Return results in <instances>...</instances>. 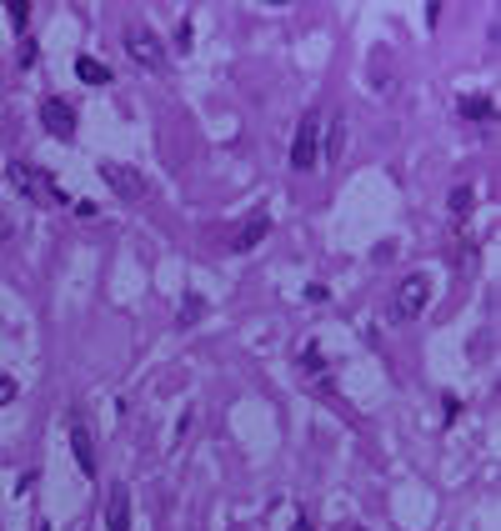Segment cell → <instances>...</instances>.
I'll list each match as a JSON object with an SVG mask.
<instances>
[{"label":"cell","mask_w":501,"mask_h":531,"mask_svg":"<svg viewBox=\"0 0 501 531\" xmlns=\"http://www.w3.org/2000/svg\"><path fill=\"white\" fill-rule=\"evenodd\" d=\"M426 301H431V276H426V271L401 276V286H396V296H391V321H396V326L416 321V316L426 311Z\"/></svg>","instance_id":"6da1fadb"},{"label":"cell","mask_w":501,"mask_h":531,"mask_svg":"<svg viewBox=\"0 0 501 531\" xmlns=\"http://www.w3.org/2000/svg\"><path fill=\"white\" fill-rule=\"evenodd\" d=\"M316 166H321V116L306 111L291 136V171H316Z\"/></svg>","instance_id":"7a4b0ae2"},{"label":"cell","mask_w":501,"mask_h":531,"mask_svg":"<svg viewBox=\"0 0 501 531\" xmlns=\"http://www.w3.org/2000/svg\"><path fill=\"white\" fill-rule=\"evenodd\" d=\"M6 176H11V191H16V196H31V201H36V196H46V201L66 206V191H61V186H56V181H51V176H46L41 166L11 161V166H6Z\"/></svg>","instance_id":"3957f363"},{"label":"cell","mask_w":501,"mask_h":531,"mask_svg":"<svg viewBox=\"0 0 501 531\" xmlns=\"http://www.w3.org/2000/svg\"><path fill=\"white\" fill-rule=\"evenodd\" d=\"M66 436H71L76 466H81L86 476H96V471H101V461H96V431H91L86 411H71V416H66Z\"/></svg>","instance_id":"277c9868"},{"label":"cell","mask_w":501,"mask_h":531,"mask_svg":"<svg viewBox=\"0 0 501 531\" xmlns=\"http://www.w3.org/2000/svg\"><path fill=\"white\" fill-rule=\"evenodd\" d=\"M126 51H131V61H136L141 71H161V66H166V51H161V41H156L146 26H131V31H126Z\"/></svg>","instance_id":"5b68a950"},{"label":"cell","mask_w":501,"mask_h":531,"mask_svg":"<svg viewBox=\"0 0 501 531\" xmlns=\"http://www.w3.org/2000/svg\"><path fill=\"white\" fill-rule=\"evenodd\" d=\"M101 181H106L121 201H141V196H146V176H141V171H131V166L106 161V166H101Z\"/></svg>","instance_id":"8992f818"},{"label":"cell","mask_w":501,"mask_h":531,"mask_svg":"<svg viewBox=\"0 0 501 531\" xmlns=\"http://www.w3.org/2000/svg\"><path fill=\"white\" fill-rule=\"evenodd\" d=\"M41 126H46L56 141H71V136H76V111L51 96V101H41Z\"/></svg>","instance_id":"52a82bcc"},{"label":"cell","mask_w":501,"mask_h":531,"mask_svg":"<svg viewBox=\"0 0 501 531\" xmlns=\"http://www.w3.org/2000/svg\"><path fill=\"white\" fill-rule=\"evenodd\" d=\"M266 236H271V211H251V216L241 221V231L231 236V251H241V256H246V251H256Z\"/></svg>","instance_id":"ba28073f"},{"label":"cell","mask_w":501,"mask_h":531,"mask_svg":"<svg viewBox=\"0 0 501 531\" xmlns=\"http://www.w3.org/2000/svg\"><path fill=\"white\" fill-rule=\"evenodd\" d=\"M106 531H131V491L121 481L106 496Z\"/></svg>","instance_id":"9c48e42d"},{"label":"cell","mask_w":501,"mask_h":531,"mask_svg":"<svg viewBox=\"0 0 501 531\" xmlns=\"http://www.w3.org/2000/svg\"><path fill=\"white\" fill-rule=\"evenodd\" d=\"M301 366H306V381H316V391H326V386H331V376H326V356H321V346H316V341L301 351Z\"/></svg>","instance_id":"30bf717a"},{"label":"cell","mask_w":501,"mask_h":531,"mask_svg":"<svg viewBox=\"0 0 501 531\" xmlns=\"http://www.w3.org/2000/svg\"><path fill=\"white\" fill-rule=\"evenodd\" d=\"M76 76H81L86 86H111V71H106L101 61H91V56H81V61H76Z\"/></svg>","instance_id":"8fae6325"},{"label":"cell","mask_w":501,"mask_h":531,"mask_svg":"<svg viewBox=\"0 0 501 531\" xmlns=\"http://www.w3.org/2000/svg\"><path fill=\"white\" fill-rule=\"evenodd\" d=\"M341 141H346V121L331 116V131H326V161H341Z\"/></svg>","instance_id":"7c38bea8"},{"label":"cell","mask_w":501,"mask_h":531,"mask_svg":"<svg viewBox=\"0 0 501 531\" xmlns=\"http://www.w3.org/2000/svg\"><path fill=\"white\" fill-rule=\"evenodd\" d=\"M471 201H476V191H471V186H456V191H451V216L466 221V216H471Z\"/></svg>","instance_id":"4fadbf2b"},{"label":"cell","mask_w":501,"mask_h":531,"mask_svg":"<svg viewBox=\"0 0 501 531\" xmlns=\"http://www.w3.org/2000/svg\"><path fill=\"white\" fill-rule=\"evenodd\" d=\"M461 116H466V121H486V116H491V101H486V96H466V101H461Z\"/></svg>","instance_id":"5bb4252c"},{"label":"cell","mask_w":501,"mask_h":531,"mask_svg":"<svg viewBox=\"0 0 501 531\" xmlns=\"http://www.w3.org/2000/svg\"><path fill=\"white\" fill-rule=\"evenodd\" d=\"M6 16H11V26H16V31H26V21H31V6H26V0H6Z\"/></svg>","instance_id":"9a60e30c"},{"label":"cell","mask_w":501,"mask_h":531,"mask_svg":"<svg viewBox=\"0 0 501 531\" xmlns=\"http://www.w3.org/2000/svg\"><path fill=\"white\" fill-rule=\"evenodd\" d=\"M201 311H206V301H201V296H186V301H181V326H191Z\"/></svg>","instance_id":"2e32d148"},{"label":"cell","mask_w":501,"mask_h":531,"mask_svg":"<svg viewBox=\"0 0 501 531\" xmlns=\"http://www.w3.org/2000/svg\"><path fill=\"white\" fill-rule=\"evenodd\" d=\"M11 401H16V381L0 371V406H11Z\"/></svg>","instance_id":"e0dca14e"},{"label":"cell","mask_w":501,"mask_h":531,"mask_svg":"<svg viewBox=\"0 0 501 531\" xmlns=\"http://www.w3.org/2000/svg\"><path fill=\"white\" fill-rule=\"evenodd\" d=\"M76 216H81V221H96L101 211H96V201H76Z\"/></svg>","instance_id":"ac0fdd59"},{"label":"cell","mask_w":501,"mask_h":531,"mask_svg":"<svg viewBox=\"0 0 501 531\" xmlns=\"http://www.w3.org/2000/svg\"><path fill=\"white\" fill-rule=\"evenodd\" d=\"M291 531H311V521H306V516H301V521H296V526H291Z\"/></svg>","instance_id":"d6986e66"},{"label":"cell","mask_w":501,"mask_h":531,"mask_svg":"<svg viewBox=\"0 0 501 531\" xmlns=\"http://www.w3.org/2000/svg\"><path fill=\"white\" fill-rule=\"evenodd\" d=\"M36 531H51V526H46V521H41V526H36Z\"/></svg>","instance_id":"ffe728a7"},{"label":"cell","mask_w":501,"mask_h":531,"mask_svg":"<svg viewBox=\"0 0 501 531\" xmlns=\"http://www.w3.org/2000/svg\"><path fill=\"white\" fill-rule=\"evenodd\" d=\"M341 531H361V526H341Z\"/></svg>","instance_id":"44dd1931"}]
</instances>
